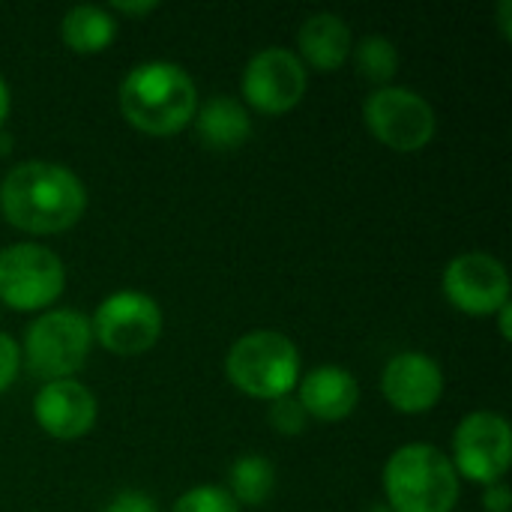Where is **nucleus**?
<instances>
[{"instance_id": "obj_1", "label": "nucleus", "mask_w": 512, "mask_h": 512, "mask_svg": "<svg viewBox=\"0 0 512 512\" xmlns=\"http://www.w3.org/2000/svg\"><path fill=\"white\" fill-rule=\"evenodd\" d=\"M87 186L81 177L48 159H27L9 168L0 183V213L24 234H60L81 222Z\"/></svg>"}, {"instance_id": "obj_2", "label": "nucleus", "mask_w": 512, "mask_h": 512, "mask_svg": "<svg viewBox=\"0 0 512 512\" xmlns=\"http://www.w3.org/2000/svg\"><path fill=\"white\" fill-rule=\"evenodd\" d=\"M120 114L144 135H177L198 111V87L192 75L171 60H144L132 66L117 90Z\"/></svg>"}, {"instance_id": "obj_3", "label": "nucleus", "mask_w": 512, "mask_h": 512, "mask_svg": "<svg viewBox=\"0 0 512 512\" xmlns=\"http://www.w3.org/2000/svg\"><path fill=\"white\" fill-rule=\"evenodd\" d=\"M381 483L393 512H453L459 501V474L450 456L423 441L399 447L387 459Z\"/></svg>"}, {"instance_id": "obj_4", "label": "nucleus", "mask_w": 512, "mask_h": 512, "mask_svg": "<svg viewBox=\"0 0 512 512\" xmlns=\"http://www.w3.org/2000/svg\"><path fill=\"white\" fill-rule=\"evenodd\" d=\"M225 375L240 393L273 402L297 390L300 351L279 330H249L231 345Z\"/></svg>"}, {"instance_id": "obj_5", "label": "nucleus", "mask_w": 512, "mask_h": 512, "mask_svg": "<svg viewBox=\"0 0 512 512\" xmlns=\"http://www.w3.org/2000/svg\"><path fill=\"white\" fill-rule=\"evenodd\" d=\"M18 348L21 366L42 384L75 378L93 348L90 318L78 309H45L30 321Z\"/></svg>"}, {"instance_id": "obj_6", "label": "nucleus", "mask_w": 512, "mask_h": 512, "mask_svg": "<svg viewBox=\"0 0 512 512\" xmlns=\"http://www.w3.org/2000/svg\"><path fill=\"white\" fill-rule=\"evenodd\" d=\"M66 288L60 255L42 243H12L0 249V303L15 312H45Z\"/></svg>"}, {"instance_id": "obj_7", "label": "nucleus", "mask_w": 512, "mask_h": 512, "mask_svg": "<svg viewBox=\"0 0 512 512\" xmlns=\"http://www.w3.org/2000/svg\"><path fill=\"white\" fill-rule=\"evenodd\" d=\"M363 123L366 129L396 153H417L423 150L438 129V117L432 102L399 84L378 87L363 102Z\"/></svg>"}, {"instance_id": "obj_8", "label": "nucleus", "mask_w": 512, "mask_h": 512, "mask_svg": "<svg viewBox=\"0 0 512 512\" xmlns=\"http://www.w3.org/2000/svg\"><path fill=\"white\" fill-rule=\"evenodd\" d=\"M162 324L165 321L159 303L135 288L108 294L90 318L93 342H99L117 357H135L150 351L162 336Z\"/></svg>"}, {"instance_id": "obj_9", "label": "nucleus", "mask_w": 512, "mask_h": 512, "mask_svg": "<svg viewBox=\"0 0 512 512\" xmlns=\"http://www.w3.org/2000/svg\"><path fill=\"white\" fill-rule=\"evenodd\" d=\"M453 468L459 477L492 486L501 483L512 462V432L504 414L471 411L453 432Z\"/></svg>"}, {"instance_id": "obj_10", "label": "nucleus", "mask_w": 512, "mask_h": 512, "mask_svg": "<svg viewBox=\"0 0 512 512\" xmlns=\"http://www.w3.org/2000/svg\"><path fill=\"white\" fill-rule=\"evenodd\" d=\"M306 87H309V72L303 60L291 48L273 45L249 57L240 78V93H243L240 102L252 105L261 114H288L303 102Z\"/></svg>"}, {"instance_id": "obj_11", "label": "nucleus", "mask_w": 512, "mask_h": 512, "mask_svg": "<svg viewBox=\"0 0 512 512\" xmlns=\"http://www.w3.org/2000/svg\"><path fill=\"white\" fill-rule=\"evenodd\" d=\"M441 288L447 300L471 315L492 318L501 306L510 303V276L501 258L489 252H462L456 255L441 276Z\"/></svg>"}, {"instance_id": "obj_12", "label": "nucleus", "mask_w": 512, "mask_h": 512, "mask_svg": "<svg viewBox=\"0 0 512 512\" xmlns=\"http://www.w3.org/2000/svg\"><path fill=\"white\" fill-rule=\"evenodd\" d=\"M381 393L399 414H429L444 396V369L426 351L393 354L381 372Z\"/></svg>"}, {"instance_id": "obj_13", "label": "nucleus", "mask_w": 512, "mask_h": 512, "mask_svg": "<svg viewBox=\"0 0 512 512\" xmlns=\"http://www.w3.org/2000/svg\"><path fill=\"white\" fill-rule=\"evenodd\" d=\"M33 417L48 438L57 441H78L84 438L99 417L96 396L75 378L48 381L36 390Z\"/></svg>"}, {"instance_id": "obj_14", "label": "nucleus", "mask_w": 512, "mask_h": 512, "mask_svg": "<svg viewBox=\"0 0 512 512\" xmlns=\"http://www.w3.org/2000/svg\"><path fill=\"white\" fill-rule=\"evenodd\" d=\"M297 402L309 420L339 423L360 405V381L342 366H315L297 381Z\"/></svg>"}, {"instance_id": "obj_15", "label": "nucleus", "mask_w": 512, "mask_h": 512, "mask_svg": "<svg viewBox=\"0 0 512 512\" xmlns=\"http://www.w3.org/2000/svg\"><path fill=\"white\" fill-rule=\"evenodd\" d=\"M351 48H354V36L342 15L312 12L297 30L294 54L303 60V66H312L318 72H336L351 57Z\"/></svg>"}, {"instance_id": "obj_16", "label": "nucleus", "mask_w": 512, "mask_h": 512, "mask_svg": "<svg viewBox=\"0 0 512 512\" xmlns=\"http://www.w3.org/2000/svg\"><path fill=\"white\" fill-rule=\"evenodd\" d=\"M204 147L210 150H237L252 135V117L249 108L237 96H210L207 102H198V111L189 123Z\"/></svg>"}, {"instance_id": "obj_17", "label": "nucleus", "mask_w": 512, "mask_h": 512, "mask_svg": "<svg viewBox=\"0 0 512 512\" xmlns=\"http://www.w3.org/2000/svg\"><path fill=\"white\" fill-rule=\"evenodd\" d=\"M60 36L69 51L75 54H99L105 51L117 36V18L105 6L78 3L66 9L60 21Z\"/></svg>"}, {"instance_id": "obj_18", "label": "nucleus", "mask_w": 512, "mask_h": 512, "mask_svg": "<svg viewBox=\"0 0 512 512\" xmlns=\"http://www.w3.org/2000/svg\"><path fill=\"white\" fill-rule=\"evenodd\" d=\"M273 489H276V468L261 453L240 456L228 471L225 492L234 498L237 507H261V504H267Z\"/></svg>"}, {"instance_id": "obj_19", "label": "nucleus", "mask_w": 512, "mask_h": 512, "mask_svg": "<svg viewBox=\"0 0 512 512\" xmlns=\"http://www.w3.org/2000/svg\"><path fill=\"white\" fill-rule=\"evenodd\" d=\"M351 57H354V66H357L360 78L375 84V90L393 84V78L399 72V48H396L393 39H387L381 33L363 36L351 48Z\"/></svg>"}, {"instance_id": "obj_20", "label": "nucleus", "mask_w": 512, "mask_h": 512, "mask_svg": "<svg viewBox=\"0 0 512 512\" xmlns=\"http://www.w3.org/2000/svg\"><path fill=\"white\" fill-rule=\"evenodd\" d=\"M171 512H240V507L225 492V486L207 483V486H195V489L183 492Z\"/></svg>"}, {"instance_id": "obj_21", "label": "nucleus", "mask_w": 512, "mask_h": 512, "mask_svg": "<svg viewBox=\"0 0 512 512\" xmlns=\"http://www.w3.org/2000/svg\"><path fill=\"white\" fill-rule=\"evenodd\" d=\"M267 420L270 426L285 435V438H294V435H303L306 426H309V414L303 411V405L297 402V396H282V399H273L270 402V411H267Z\"/></svg>"}, {"instance_id": "obj_22", "label": "nucleus", "mask_w": 512, "mask_h": 512, "mask_svg": "<svg viewBox=\"0 0 512 512\" xmlns=\"http://www.w3.org/2000/svg\"><path fill=\"white\" fill-rule=\"evenodd\" d=\"M21 372V348L12 336L0 333V393H6Z\"/></svg>"}, {"instance_id": "obj_23", "label": "nucleus", "mask_w": 512, "mask_h": 512, "mask_svg": "<svg viewBox=\"0 0 512 512\" xmlns=\"http://www.w3.org/2000/svg\"><path fill=\"white\" fill-rule=\"evenodd\" d=\"M102 512H159L156 510V501L144 492H135V489H126V492H117Z\"/></svg>"}, {"instance_id": "obj_24", "label": "nucleus", "mask_w": 512, "mask_h": 512, "mask_svg": "<svg viewBox=\"0 0 512 512\" xmlns=\"http://www.w3.org/2000/svg\"><path fill=\"white\" fill-rule=\"evenodd\" d=\"M483 510L486 512H512V492L504 480H501V483H492V486H486V492H483Z\"/></svg>"}, {"instance_id": "obj_25", "label": "nucleus", "mask_w": 512, "mask_h": 512, "mask_svg": "<svg viewBox=\"0 0 512 512\" xmlns=\"http://www.w3.org/2000/svg\"><path fill=\"white\" fill-rule=\"evenodd\" d=\"M156 0H114V3H108L105 9L114 15V12H120V15H135V18H141V15H150V12H156Z\"/></svg>"}, {"instance_id": "obj_26", "label": "nucleus", "mask_w": 512, "mask_h": 512, "mask_svg": "<svg viewBox=\"0 0 512 512\" xmlns=\"http://www.w3.org/2000/svg\"><path fill=\"white\" fill-rule=\"evenodd\" d=\"M512 0H501L498 3V27H501V33H504V39H510L512 36Z\"/></svg>"}, {"instance_id": "obj_27", "label": "nucleus", "mask_w": 512, "mask_h": 512, "mask_svg": "<svg viewBox=\"0 0 512 512\" xmlns=\"http://www.w3.org/2000/svg\"><path fill=\"white\" fill-rule=\"evenodd\" d=\"M9 108H12V93H9L6 78L0 75V129H3V123H6V117H9Z\"/></svg>"}, {"instance_id": "obj_28", "label": "nucleus", "mask_w": 512, "mask_h": 512, "mask_svg": "<svg viewBox=\"0 0 512 512\" xmlns=\"http://www.w3.org/2000/svg\"><path fill=\"white\" fill-rule=\"evenodd\" d=\"M498 327H501V339L504 342H510L512 339V330H510V318H512V303H507V306H501L498 312Z\"/></svg>"}]
</instances>
